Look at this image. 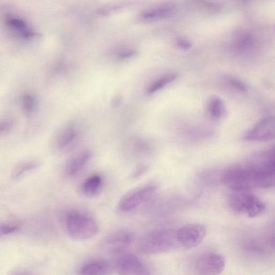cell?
Here are the masks:
<instances>
[{
    "label": "cell",
    "mask_w": 275,
    "mask_h": 275,
    "mask_svg": "<svg viewBox=\"0 0 275 275\" xmlns=\"http://www.w3.org/2000/svg\"><path fill=\"white\" fill-rule=\"evenodd\" d=\"M225 266L224 258L217 253H204L198 258L194 265L197 273L203 275H216L221 273Z\"/></svg>",
    "instance_id": "10"
},
{
    "label": "cell",
    "mask_w": 275,
    "mask_h": 275,
    "mask_svg": "<svg viewBox=\"0 0 275 275\" xmlns=\"http://www.w3.org/2000/svg\"><path fill=\"white\" fill-rule=\"evenodd\" d=\"M209 115L215 119L223 118L226 114V109L221 98L213 97L209 101L207 106Z\"/></svg>",
    "instance_id": "18"
},
{
    "label": "cell",
    "mask_w": 275,
    "mask_h": 275,
    "mask_svg": "<svg viewBox=\"0 0 275 275\" xmlns=\"http://www.w3.org/2000/svg\"><path fill=\"white\" fill-rule=\"evenodd\" d=\"M20 226L13 223H4L0 226V236H7L13 235L18 231Z\"/></svg>",
    "instance_id": "23"
},
{
    "label": "cell",
    "mask_w": 275,
    "mask_h": 275,
    "mask_svg": "<svg viewBox=\"0 0 275 275\" xmlns=\"http://www.w3.org/2000/svg\"><path fill=\"white\" fill-rule=\"evenodd\" d=\"M64 224L68 235L76 240H87L94 237L99 227L96 219L89 213L72 210L65 216Z\"/></svg>",
    "instance_id": "3"
},
{
    "label": "cell",
    "mask_w": 275,
    "mask_h": 275,
    "mask_svg": "<svg viewBox=\"0 0 275 275\" xmlns=\"http://www.w3.org/2000/svg\"><path fill=\"white\" fill-rule=\"evenodd\" d=\"M177 74L175 73H168L160 77L150 85L147 91L148 94H152L159 91L174 82L177 79Z\"/></svg>",
    "instance_id": "19"
},
{
    "label": "cell",
    "mask_w": 275,
    "mask_h": 275,
    "mask_svg": "<svg viewBox=\"0 0 275 275\" xmlns=\"http://www.w3.org/2000/svg\"><path fill=\"white\" fill-rule=\"evenodd\" d=\"M231 210L249 218H255L263 214L266 205L259 198L248 192H234L228 198Z\"/></svg>",
    "instance_id": "4"
},
{
    "label": "cell",
    "mask_w": 275,
    "mask_h": 275,
    "mask_svg": "<svg viewBox=\"0 0 275 275\" xmlns=\"http://www.w3.org/2000/svg\"><path fill=\"white\" fill-rule=\"evenodd\" d=\"M6 25L13 34L24 39L29 40L34 38L35 32L23 19L9 16L6 19Z\"/></svg>",
    "instance_id": "13"
},
{
    "label": "cell",
    "mask_w": 275,
    "mask_h": 275,
    "mask_svg": "<svg viewBox=\"0 0 275 275\" xmlns=\"http://www.w3.org/2000/svg\"><path fill=\"white\" fill-rule=\"evenodd\" d=\"M222 181L227 188L233 192H248L274 185L275 176L258 174L246 166H235L223 173Z\"/></svg>",
    "instance_id": "1"
},
{
    "label": "cell",
    "mask_w": 275,
    "mask_h": 275,
    "mask_svg": "<svg viewBox=\"0 0 275 275\" xmlns=\"http://www.w3.org/2000/svg\"><path fill=\"white\" fill-rule=\"evenodd\" d=\"M274 31H275V25H274Z\"/></svg>",
    "instance_id": "27"
},
{
    "label": "cell",
    "mask_w": 275,
    "mask_h": 275,
    "mask_svg": "<svg viewBox=\"0 0 275 275\" xmlns=\"http://www.w3.org/2000/svg\"><path fill=\"white\" fill-rule=\"evenodd\" d=\"M174 7L170 5L162 6L161 7L151 10L144 14L143 17L146 19H157L167 17L174 12Z\"/></svg>",
    "instance_id": "20"
},
{
    "label": "cell",
    "mask_w": 275,
    "mask_h": 275,
    "mask_svg": "<svg viewBox=\"0 0 275 275\" xmlns=\"http://www.w3.org/2000/svg\"><path fill=\"white\" fill-rule=\"evenodd\" d=\"M227 82L232 89L240 93L247 92L248 88L247 85L241 79L234 76H228L226 78Z\"/></svg>",
    "instance_id": "22"
},
{
    "label": "cell",
    "mask_w": 275,
    "mask_h": 275,
    "mask_svg": "<svg viewBox=\"0 0 275 275\" xmlns=\"http://www.w3.org/2000/svg\"><path fill=\"white\" fill-rule=\"evenodd\" d=\"M111 270V265L101 259H92L83 263L78 273L83 275L105 274Z\"/></svg>",
    "instance_id": "15"
},
{
    "label": "cell",
    "mask_w": 275,
    "mask_h": 275,
    "mask_svg": "<svg viewBox=\"0 0 275 275\" xmlns=\"http://www.w3.org/2000/svg\"><path fill=\"white\" fill-rule=\"evenodd\" d=\"M79 131L75 125H69L65 127L58 135L55 143L57 149L65 151L71 149L78 139Z\"/></svg>",
    "instance_id": "14"
},
{
    "label": "cell",
    "mask_w": 275,
    "mask_h": 275,
    "mask_svg": "<svg viewBox=\"0 0 275 275\" xmlns=\"http://www.w3.org/2000/svg\"><path fill=\"white\" fill-rule=\"evenodd\" d=\"M244 138L250 142H268L275 139V116L261 119L245 134Z\"/></svg>",
    "instance_id": "9"
},
{
    "label": "cell",
    "mask_w": 275,
    "mask_h": 275,
    "mask_svg": "<svg viewBox=\"0 0 275 275\" xmlns=\"http://www.w3.org/2000/svg\"><path fill=\"white\" fill-rule=\"evenodd\" d=\"M15 122L12 118H7L2 121L0 124V134L2 136L9 134L14 126Z\"/></svg>",
    "instance_id": "24"
},
{
    "label": "cell",
    "mask_w": 275,
    "mask_h": 275,
    "mask_svg": "<svg viewBox=\"0 0 275 275\" xmlns=\"http://www.w3.org/2000/svg\"><path fill=\"white\" fill-rule=\"evenodd\" d=\"M206 235V228L201 224L186 225L176 230L179 246L185 249H192L199 246Z\"/></svg>",
    "instance_id": "7"
},
{
    "label": "cell",
    "mask_w": 275,
    "mask_h": 275,
    "mask_svg": "<svg viewBox=\"0 0 275 275\" xmlns=\"http://www.w3.org/2000/svg\"><path fill=\"white\" fill-rule=\"evenodd\" d=\"M179 245L176 230L168 228H158L143 235L137 243V248L142 254H161L177 248Z\"/></svg>",
    "instance_id": "2"
},
{
    "label": "cell",
    "mask_w": 275,
    "mask_h": 275,
    "mask_svg": "<svg viewBox=\"0 0 275 275\" xmlns=\"http://www.w3.org/2000/svg\"><path fill=\"white\" fill-rule=\"evenodd\" d=\"M246 166L258 174L275 176V144L255 154Z\"/></svg>",
    "instance_id": "6"
},
{
    "label": "cell",
    "mask_w": 275,
    "mask_h": 275,
    "mask_svg": "<svg viewBox=\"0 0 275 275\" xmlns=\"http://www.w3.org/2000/svg\"><path fill=\"white\" fill-rule=\"evenodd\" d=\"M135 235L128 230H119L109 235L102 242V248L113 254L119 255L133 243Z\"/></svg>",
    "instance_id": "11"
},
{
    "label": "cell",
    "mask_w": 275,
    "mask_h": 275,
    "mask_svg": "<svg viewBox=\"0 0 275 275\" xmlns=\"http://www.w3.org/2000/svg\"><path fill=\"white\" fill-rule=\"evenodd\" d=\"M118 255L114 263V267L118 273L123 275L149 274L144 264L133 253L123 252Z\"/></svg>",
    "instance_id": "8"
},
{
    "label": "cell",
    "mask_w": 275,
    "mask_h": 275,
    "mask_svg": "<svg viewBox=\"0 0 275 275\" xmlns=\"http://www.w3.org/2000/svg\"><path fill=\"white\" fill-rule=\"evenodd\" d=\"M274 245H275V238H274Z\"/></svg>",
    "instance_id": "26"
},
{
    "label": "cell",
    "mask_w": 275,
    "mask_h": 275,
    "mask_svg": "<svg viewBox=\"0 0 275 275\" xmlns=\"http://www.w3.org/2000/svg\"><path fill=\"white\" fill-rule=\"evenodd\" d=\"M37 104L36 97L32 94H26L22 99V108L27 115H30L34 113Z\"/></svg>",
    "instance_id": "21"
},
{
    "label": "cell",
    "mask_w": 275,
    "mask_h": 275,
    "mask_svg": "<svg viewBox=\"0 0 275 275\" xmlns=\"http://www.w3.org/2000/svg\"><path fill=\"white\" fill-rule=\"evenodd\" d=\"M93 156L89 150L83 151L74 156L66 163L63 173L66 177L73 178L80 173Z\"/></svg>",
    "instance_id": "12"
},
{
    "label": "cell",
    "mask_w": 275,
    "mask_h": 275,
    "mask_svg": "<svg viewBox=\"0 0 275 275\" xmlns=\"http://www.w3.org/2000/svg\"><path fill=\"white\" fill-rule=\"evenodd\" d=\"M40 164V162L36 160H27L17 164L11 172V180L13 181L20 180L27 174L39 167Z\"/></svg>",
    "instance_id": "17"
},
{
    "label": "cell",
    "mask_w": 275,
    "mask_h": 275,
    "mask_svg": "<svg viewBox=\"0 0 275 275\" xmlns=\"http://www.w3.org/2000/svg\"><path fill=\"white\" fill-rule=\"evenodd\" d=\"M147 170V167L145 166H140L131 175L132 179H136L140 177L142 174H144Z\"/></svg>",
    "instance_id": "25"
},
{
    "label": "cell",
    "mask_w": 275,
    "mask_h": 275,
    "mask_svg": "<svg viewBox=\"0 0 275 275\" xmlns=\"http://www.w3.org/2000/svg\"><path fill=\"white\" fill-rule=\"evenodd\" d=\"M103 186V179L101 176L94 174L90 176L82 184L81 191L86 196L93 197L102 191Z\"/></svg>",
    "instance_id": "16"
},
{
    "label": "cell",
    "mask_w": 275,
    "mask_h": 275,
    "mask_svg": "<svg viewBox=\"0 0 275 275\" xmlns=\"http://www.w3.org/2000/svg\"><path fill=\"white\" fill-rule=\"evenodd\" d=\"M157 189L155 184H149L131 189L120 198L117 205L118 211L126 213L135 210L146 202Z\"/></svg>",
    "instance_id": "5"
}]
</instances>
